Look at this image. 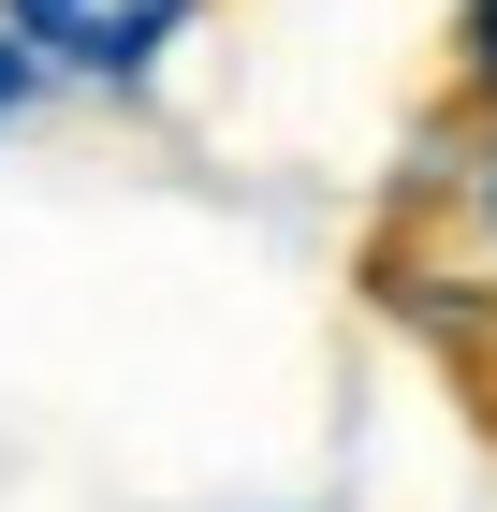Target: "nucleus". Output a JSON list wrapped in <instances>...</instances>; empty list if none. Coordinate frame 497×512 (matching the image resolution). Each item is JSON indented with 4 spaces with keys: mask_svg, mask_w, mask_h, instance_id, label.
<instances>
[{
    "mask_svg": "<svg viewBox=\"0 0 497 512\" xmlns=\"http://www.w3.org/2000/svg\"><path fill=\"white\" fill-rule=\"evenodd\" d=\"M0 15H15V44L59 59V74H147L161 44L191 30V0H0Z\"/></svg>",
    "mask_w": 497,
    "mask_h": 512,
    "instance_id": "f257e3e1",
    "label": "nucleus"
},
{
    "mask_svg": "<svg viewBox=\"0 0 497 512\" xmlns=\"http://www.w3.org/2000/svg\"><path fill=\"white\" fill-rule=\"evenodd\" d=\"M454 59H468V103L497 118V0H468V30H454Z\"/></svg>",
    "mask_w": 497,
    "mask_h": 512,
    "instance_id": "f03ea898",
    "label": "nucleus"
},
{
    "mask_svg": "<svg viewBox=\"0 0 497 512\" xmlns=\"http://www.w3.org/2000/svg\"><path fill=\"white\" fill-rule=\"evenodd\" d=\"M30 88H44V59H30V44H15V30H0V118H15Z\"/></svg>",
    "mask_w": 497,
    "mask_h": 512,
    "instance_id": "7ed1b4c3",
    "label": "nucleus"
}]
</instances>
